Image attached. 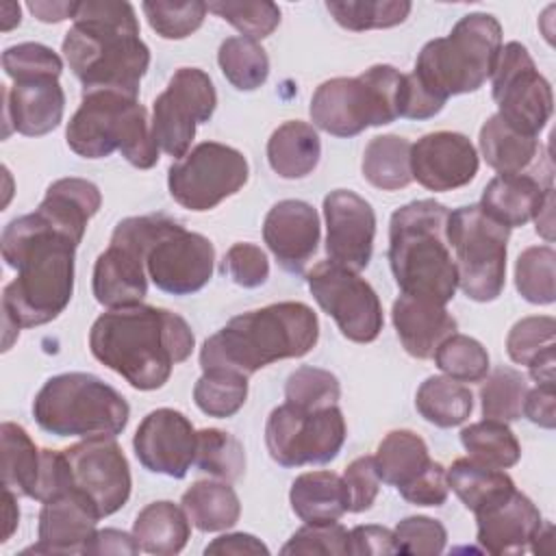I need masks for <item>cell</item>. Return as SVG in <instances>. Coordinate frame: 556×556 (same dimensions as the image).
I'll return each instance as SVG.
<instances>
[{"instance_id": "1", "label": "cell", "mask_w": 556, "mask_h": 556, "mask_svg": "<svg viewBox=\"0 0 556 556\" xmlns=\"http://www.w3.org/2000/svg\"><path fill=\"white\" fill-rule=\"evenodd\" d=\"M0 245L4 263L17 271L2 291L4 330L20 332L56 319L74 293L78 243L35 211L11 219Z\"/></svg>"}, {"instance_id": "2", "label": "cell", "mask_w": 556, "mask_h": 556, "mask_svg": "<svg viewBox=\"0 0 556 556\" xmlns=\"http://www.w3.org/2000/svg\"><path fill=\"white\" fill-rule=\"evenodd\" d=\"M193 345V332L178 313L148 304L109 308L89 330L91 354L139 391L161 389Z\"/></svg>"}, {"instance_id": "3", "label": "cell", "mask_w": 556, "mask_h": 556, "mask_svg": "<svg viewBox=\"0 0 556 556\" xmlns=\"http://www.w3.org/2000/svg\"><path fill=\"white\" fill-rule=\"evenodd\" d=\"M63 54L83 91L109 89L139 96L150 67V50L139 37L135 9L126 0H85L76 4Z\"/></svg>"}, {"instance_id": "4", "label": "cell", "mask_w": 556, "mask_h": 556, "mask_svg": "<svg viewBox=\"0 0 556 556\" xmlns=\"http://www.w3.org/2000/svg\"><path fill=\"white\" fill-rule=\"evenodd\" d=\"M319 339V321L304 302H276L232 317L200 350L202 371L224 369L252 376L265 365L308 354Z\"/></svg>"}, {"instance_id": "5", "label": "cell", "mask_w": 556, "mask_h": 556, "mask_svg": "<svg viewBox=\"0 0 556 556\" xmlns=\"http://www.w3.org/2000/svg\"><path fill=\"white\" fill-rule=\"evenodd\" d=\"M450 211L434 200L400 206L389 224V265L404 295L447 304L458 276L447 239Z\"/></svg>"}, {"instance_id": "6", "label": "cell", "mask_w": 556, "mask_h": 556, "mask_svg": "<svg viewBox=\"0 0 556 556\" xmlns=\"http://www.w3.org/2000/svg\"><path fill=\"white\" fill-rule=\"evenodd\" d=\"M502 50V26L489 13L463 15L447 37L428 41L410 72L439 104L478 91L493 74Z\"/></svg>"}, {"instance_id": "7", "label": "cell", "mask_w": 556, "mask_h": 556, "mask_svg": "<svg viewBox=\"0 0 556 556\" xmlns=\"http://www.w3.org/2000/svg\"><path fill=\"white\" fill-rule=\"evenodd\" d=\"M65 139L70 150L83 159H104L119 150L137 169L154 167L161 152L152 137L146 106L137 98L109 89L83 91Z\"/></svg>"}, {"instance_id": "8", "label": "cell", "mask_w": 556, "mask_h": 556, "mask_svg": "<svg viewBox=\"0 0 556 556\" xmlns=\"http://www.w3.org/2000/svg\"><path fill=\"white\" fill-rule=\"evenodd\" d=\"M33 415L54 437L115 439L128 424L130 406L98 376L67 371L46 380L35 395Z\"/></svg>"}, {"instance_id": "9", "label": "cell", "mask_w": 556, "mask_h": 556, "mask_svg": "<svg viewBox=\"0 0 556 556\" xmlns=\"http://www.w3.org/2000/svg\"><path fill=\"white\" fill-rule=\"evenodd\" d=\"M404 74L393 65H371L354 78H330L311 98V119L334 137H356L369 126L402 117Z\"/></svg>"}, {"instance_id": "10", "label": "cell", "mask_w": 556, "mask_h": 556, "mask_svg": "<svg viewBox=\"0 0 556 556\" xmlns=\"http://www.w3.org/2000/svg\"><path fill=\"white\" fill-rule=\"evenodd\" d=\"M510 228L491 219L480 204L450 211L447 239L458 287L473 302H493L506 282V245Z\"/></svg>"}, {"instance_id": "11", "label": "cell", "mask_w": 556, "mask_h": 556, "mask_svg": "<svg viewBox=\"0 0 556 556\" xmlns=\"http://www.w3.org/2000/svg\"><path fill=\"white\" fill-rule=\"evenodd\" d=\"M172 217L152 213L122 219L93 265V295L106 308L141 304L148 293L146 252Z\"/></svg>"}, {"instance_id": "12", "label": "cell", "mask_w": 556, "mask_h": 556, "mask_svg": "<svg viewBox=\"0 0 556 556\" xmlns=\"http://www.w3.org/2000/svg\"><path fill=\"white\" fill-rule=\"evenodd\" d=\"M345 417L337 404L302 410L285 402L269 413L265 424V445L269 456L282 467L334 460L345 443Z\"/></svg>"}, {"instance_id": "13", "label": "cell", "mask_w": 556, "mask_h": 556, "mask_svg": "<svg viewBox=\"0 0 556 556\" xmlns=\"http://www.w3.org/2000/svg\"><path fill=\"white\" fill-rule=\"evenodd\" d=\"M248 176L250 167L239 150L202 141L169 167L167 187L182 208L202 213L235 195L248 182Z\"/></svg>"}, {"instance_id": "14", "label": "cell", "mask_w": 556, "mask_h": 556, "mask_svg": "<svg viewBox=\"0 0 556 556\" xmlns=\"http://www.w3.org/2000/svg\"><path fill=\"white\" fill-rule=\"evenodd\" d=\"M491 78L497 115L519 132L539 137L552 117L554 96L526 46L519 41L502 46Z\"/></svg>"}, {"instance_id": "15", "label": "cell", "mask_w": 556, "mask_h": 556, "mask_svg": "<svg viewBox=\"0 0 556 556\" xmlns=\"http://www.w3.org/2000/svg\"><path fill=\"white\" fill-rule=\"evenodd\" d=\"M306 285L341 334L354 343H371L382 330V304L374 287L343 265L324 261L306 274Z\"/></svg>"}, {"instance_id": "16", "label": "cell", "mask_w": 556, "mask_h": 556, "mask_svg": "<svg viewBox=\"0 0 556 556\" xmlns=\"http://www.w3.org/2000/svg\"><path fill=\"white\" fill-rule=\"evenodd\" d=\"M217 93L206 72L198 67H180L167 83V89L152 106V137L156 146L182 159L195 137V126L213 117Z\"/></svg>"}, {"instance_id": "17", "label": "cell", "mask_w": 556, "mask_h": 556, "mask_svg": "<svg viewBox=\"0 0 556 556\" xmlns=\"http://www.w3.org/2000/svg\"><path fill=\"white\" fill-rule=\"evenodd\" d=\"M215 248L172 219L146 252V271L156 289L169 295H191L213 276Z\"/></svg>"}, {"instance_id": "18", "label": "cell", "mask_w": 556, "mask_h": 556, "mask_svg": "<svg viewBox=\"0 0 556 556\" xmlns=\"http://www.w3.org/2000/svg\"><path fill=\"white\" fill-rule=\"evenodd\" d=\"M72 489L89 500L98 517L117 513L130 497V467L113 439H85L63 450Z\"/></svg>"}, {"instance_id": "19", "label": "cell", "mask_w": 556, "mask_h": 556, "mask_svg": "<svg viewBox=\"0 0 556 556\" xmlns=\"http://www.w3.org/2000/svg\"><path fill=\"white\" fill-rule=\"evenodd\" d=\"M328 261L363 271L374 252L376 213L371 204L350 189H334L324 198Z\"/></svg>"}, {"instance_id": "20", "label": "cell", "mask_w": 556, "mask_h": 556, "mask_svg": "<svg viewBox=\"0 0 556 556\" xmlns=\"http://www.w3.org/2000/svg\"><path fill=\"white\" fill-rule=\"evenodd\" d=\"M198 432L187 415L174 408L148 413L132 439L135 456L152 471L169 478H185L195 463Z\"/></svg>"}, {"instance_id": "21", "label": "cell", "mask_w": 556, "mask_h": 556, "mask_svg": "<svg viewBox=\"0 0 556 556\" xmlns=\"http://www.w3.org/2000/svg\"><path fill=\"white\" fill-rule=\"evenodd\" d=\"M478 165L473 143L460 132H428L410 146V174L428 191H454L469 185Z\"/></svg>"}, {"instance_id": "22", "label": "cell", "mask_w": 556, "mask_h": 556, "mask_svg": "<svg viewBox=\"0 0 556 556\" xmlns=\"http://www.w3.org/2000/svg\"><path fill=\"white\" fill-rule=\"evenodd\" d=\"M98 513L85 495L70 489L48 502L39 513L37 545L26 552L35 554H89L98 530Z\"/></svg>"}, {"instance_id": "23", "label": "cell", "mask_w": 556, "mask_h": 556, "mask_svg": "<svg viewBox=\"0 0 556 556\" xmlns=\"http://www.w3.org/2000/svg\"><path fill=\"white\" fill-rule=\"evenodd\" d=\"M263 239L282 269L302 274L317 252L319 215L304 200H280L265 215Z\"/></svg>"}, {"instance_id": "24", "label": "cell", "mask_w": 556, "mask_h": 556, "mask_svg": "<svg viewBox=\"0 0 556 556\" xmlns=\"http://www.w3.org/2000/svg\"><path fill=\"white\" fill-rule=\"evenodd\" d=\"M478 521V543L497 556L523 554L543 523L539 508L528 495L513 489L495 502L473 513Z\"/></svg>"}, {"instance_id": "25", "label": "cell", "mask_w": 556, "mask_h": 556, "mask_svg": "<svg viewBox=\"0 0 556 556\" xmlns=\"http://www.w3.org/2000/svg\"><path fill=\"white\" fill-rule=\"evenodd\" d=\"M2 98L7 135L11 124V128L20 135L41 137L54 130L63 119L65 93L59 80L39 78L13 83V87L2 89Z\"/></svg>"}, {"instance_id": "26", "label": "cell", "mask_w": 556, "mask_h": 556, "mask_svg": "<svg viewBox=\"0 0 556 556\" xmlns=\"http://www.w3.org/2000/svg\"><path fill=\"white\" fill-rule=\"evenodd\" d=\"M391 319L402 348L413 358H432L437 348L456 332L458 324L443 304L400 295L393 302Z\"/></svg>"}, {"instance_id": "27", "label": "cell", "mask_w": 556, "mask_h": 556, "mask_svg": "<svg viewBox=\"0 0 556 556\" xmlns=\"http://www.w3.org/2000/svg\"><path fill=\"white\" fill-rule=\"evenodd\" d=\"M552 185L532 174H497L482 191L480 208L506 228H517L534 219Z\"/></svg>"}, {"instance_id": "28", "label": "cell", "mask_w": 556, "mask_h": 556, "mask_svg": "<svg viewBox=\"0 0 556 556\" xmlns=\"http://www.w3.org/2000/svg\"><path fill=\"white\" fill-rule=\"evenodd\" d=\"M102 193L85 178H59L54 180L37 206V211L59 230L70 235L76 243L83 241L89 219L100 211Z\"/></svg>"}, {"instance_id": "29", "label": "cell", "mask_w": 556, "mask_h": 556, "mask_svg": "<svg viewBox=\"0 0 556 556\" xmlns=\"http://www.w3.org/2000/svg\"><path fill=\"white\" fill-rule=\"evenodd\" d=\"M506 352L513 363L526 365L536 384H554L556 321L549 315L519 319L506 337Z\"/></svg>"}, {"instance_id": "30", "label": "cell", "mask_w": 556, "mask_h": 556, "mask_svg": "<svg viewBox=\"0 0 556 556\" xmlns=\"http://www.w3.org/2000/svg\"><path fill=\"white\" fill-rule=\"evenodd\" d=\"M293 513L304 523L339 521L348 510V491L334 471H306L298 476L289 491Z\"/></svg>"}, {"instance_id": "31", "label": "cell", "mask_w": 556, "mask_h": 556, "mask_svg": "<svg viewBox=\"0 0 556 556\" xmlns=\"http://www.w3.org/2000/svg\"><path fill=\"white\" fill-rule=\"evenodd\" d=\"M191 534V521L182 506L161 500L139 510L132 523V536L141 552L154 556H174L182 552Z\"/></svg>"}, {"instance_id": "32", "label": "cell", "mask_w": 556, "mask_h": 556, "mask_svg": "<svg viewBox=\"0 0 556 556\" xmlns=\"http://www.w3.org/2000/svg\"><path fill=\"white\" fill-rule=\"evenodd\" d=\"M321 156V141L317 130L300 119L280 124L267 141V161L280 178L308 176Z\"/></svg>"}, {"instance_id": "33", "label": "cell", "mask_w": 556, "mask_h": 556, "mask_svg": "<svg viewBox=\"0 0 556 556\" xmlns=\"http://www.w3.org/2000/svg\"><path fill=\"white\" fill-rule=\"evenodd\" d=\"M478 141L486 165L500 174H526L541 152L536 137L519 132L497 113L482 124Z\"/></svg>"}, {"instance_id": "34", "label": "cell", "mask_w": 556, "mask_h": 556, "mask_svg": "<svg viewBox=\"0 0 556 556\" xmlns=\"http://www.w3.org/2000/svg\"><path fill=\"white\" fill-rule=\"evenodd\" d=\"M189 521L202 532L228 530L239 521L241 504L230 486L224 480H198L193 482L180 500Z\"/></svg>"}, {"instance_id": "35", "label": "cell", "mask_w": 556, "mask_h": 556, "mask_svg": "<svg viewBox=\"0 0 556 556\" xmlns=\"http://www.w3.org/2000/svg\"><path fill=\"white\" fill-rule=\"evenodd\" d=\"M0 441L2 486L11 489L17 495L35 500L41 473V450L33 443L28 432L13 421H4L0 426Z\"/></svg>"}, {"instance_id": "36", "label": "cell", "mask_w": 556, "mask_h": 556, "mask_svg": "<svg viewBox=\"0 0 556 556\" xmlns=\"http://www.w3.org/2000/svg\"><path fill=\"white\" fill-rule=\"evenodd\" d=\"M426 441L413 430H391L378 445L374 456L376 471L380 482H387L395 489L408 484L419 476L430 463Z\"/></svg>"}, {"instance_id": "37", "label": "cell", "mask_w": 556, "mask_h": 556, "mask_svg": "<svg viewBox=\"0 0 556 556\" xmlns=\"http://www.w3.org/2000/svg\"><path fill=\"white\" fill-rule=\"evenodd\" d=\"M363 176L382 191H397L410 185V141L400 135H378L363 152Z\"/></svg>"}, {"instance_id": "38", "label": "cell", "mask_w": 556, "mask_h": 556, "mask_svg": "<svg viewBox=\"0 0 556 556\" xmlns=\"http://www.w3.org/2000/svg\"><path fill=\"white\" fill-rule=\"evenodd\" d=\"M447 473V486L458 495V500L471 513L480 510L482 506L495 502L497 497L510 493L515 489L513 478L497 467H489L480 460L456 458Z\"/></svg>"}, {"instance_id": "39", "label": "cell", "mask_w": 556, "mask_h": 556, "mask_svg": "<svg viewBox=\"0 0 556 556\" xmlns=\"http://www.w3.org/2000/svg\"><path fill=\"white\" fill-rule=\"evenodd\" d=\"M415 406L426 421L439 428H454L469 419L473 410V395L469 387L454 378L430 376L419 384Z\"/></svg>"}, {"instance_id": "40", "label": "cell", "mask_w": 556, "mask_h": 556, "mask_svg": "<svg viewBox=\"0 0 556 556\" xmlns=\"http://www.w3.org/2000/svg\"><path fill=\"white\" fill-rule=\"evenodd\" d=\"M460 443L473 460L489 467L508 469L517 465L521 456V445L508 424L497 419H482L469 424L460 430Z\"/></svg>"}, {"instance_id": "41", "label": "cell", "mask_w": 556, "mask_h": 556, "mask_svg": "<svg viewBox=\"0 0 556 556\" xmlns=\"http://www.w3.org/2000/svg\"><path fill=\"white\" fill-rule=\"evenodd\" d=\"M217 63L226 80L239 91H254L269 76V59L265 50L248 37L224 39L217 52Z\"/></svg>"}, {"instance_id": "42", "label": "cell", "mask_w": 556, "mask_h": 556, "mask_svg": "<svg viewBox=\"0 0 556 556\" xmlns=\"http://www.w3.org/2000/svg\"><path fill=\"white\" fill-rule=\"evenodd\" d=\"M326 9L339 26L361 33L402 24L413 4L406 0H328Z\"/></svg>"}, {"instance_id": "43", "label": "cell", "mask_w": 556, "mask_h": 556, "mask_svg": "<svg viewBox=\"0 0 556 556\" xmlns=\"http://www.w3.org/2000/svg\"><path fill=\"white\" fill-rule=\"evenodd\" d=\"M248 397V376L235 374V371H224V369H213V371H202L193 387V400L195 406L217 419L232 417L239 413V408L245 404Z\"/></svg>"}, {"instance_id": "44", "label": "cell", "mask_w": 556, "mask_h": 556, "mask_svg": "<svg viewBox=\"0 0 556 556\" xmlns=\"http://www.w3.org/2000/svg\"><path fill=\"white\" fill-rule=\"evenodd\" d=\"M195 465L208 476L235 482L245 471V452L239 439L219 428H204L198 432Z\"/></svg>"}, {"instance_id": "45", "label": "cell", "mask_w": 556, "mask_h": 556, "mask_svg": "<svg viewBox=\"0 0 556 556\" xmlns=\"http://www.w3.org/2000/svg\"><path fill=\"white\" fill-rule=\"evenodd\" d=\"M480 404L484 419L515 421L523 415V400L528 393L526 378L513 367H497L482 378Z\"/></svg>"}, {"instance_id": "46", "label": "cell", "mask_w": 556, "mask_h": 556, "mask_svg": "<svg viewBox=\"0 0 556 556\" xmlns=\"http://www.w3.org/2000/svg\"><path fill=\"white\" fill-rule=\"evenodd\" d=\"M556 252L552 245L526 248L515 263V287L523 300L532 304H552L556 300L554 285Z\"/></svg>"}, {"instance_id": "47", "label": "cell", "mask_w": 556, "mask_h": 556, "mask_svg": "<svg viewBox=\"0 0 556 556\" xmlns=\"http://www.w3.org/2000/svg\"><path fill=\"white\" fill-rule=\"evenodd\" d=\"M437 367L458 382H480L489 374V352L480 341L454 332L432 354Z\"/></svg>"}, {"instance_id": "48", "label": "cell", "mask_w": 556, "mask_h": 556, "mask_svg": "<svg viewBox=\"0 0 556 556\" xmlns=\"http://www.w3.org/2000/svg\"><path fill=\"white\" fill-rule=\"evenodd\" d=\"M141 11L152 30L163 39H185L202 26L208 9L202 0H146L141 2Z\"/></svg>"}, {"instance_id": "49", "label": "cell", "mask_w": 556, "mask_h": 556, "mask_svg": "<svg viewBox=\"0 0 556 556\" xmlns=\"http://www.w3.org/2000/svg\"><path fill=\"white\" fill-rule=\"evenodd\" d=\"M287 404L302 410H319L334 406L341 397V384L334 374L319 367H298L285 384Z\"/></svg>"}, {"instance_id": "50", "label": "cell", "mask_w": 556, "mask_h": 556, "mask_svg": "<svg viewBox=\"0 0 556 556\" xmlns=\"http://www.w3.org/2000/svg\"><path fill=\"white\" fill-rule=\"evenodd\" d=\"M206 9L228 24H232L241 37L252 41L269 37L280 24V9L269 0L258 2H235V0H213L206 2Z\"/></svg>"}, {"instance_id": "51", "label": "cell", "mask_w": 556, "mask_h": 556, "mask_svg": "<svg viewBox=\"0 0 556 556\" xmlns=\"http://www.w3.org/2000/svg\"><path fill=\"white\" fill-rule=\"evenodd\" d=\"M2 67H4V74L13 78V83L39 80V78L59 80L63 72V61L52 48L43 43L26 41V43L11 46L2 52Z\"/></svg>"}, {"instance_id": "52", "label": "cell", "mask_w": 556, "mask_h": 556, "mask_svg": "<svg viewBox=\"0 0 556 556\" xmlns=\"http://www.w3.org/2000/svg\"><path fill=\"white\" fill-rule=\"evenodd\" d=\"M282 554H350V532L337 523H306L293 532V536L280 549Z\"/></svg>"}, {"instance_id": "53", "label": "cell", "mask_w": 556, "mask_h": 556, "mask_svg": "<svg viewBox=\"0 0 556 556\" xmlns=\"http://www.w3.org/2000/svg\"><path fill=\"white\" fill-rule=\"evenodd\" d=\"M395 543L400 554H424L434 556L445 549L447 532L441 521L424 515L402 519L395 530Z\"/></svg>"}, {"instance_id": "54", "label": "cell", "mask_w": 556, "mask_h": 556, "mask_svg": "<svg viewBox=\"0 0 556 556\" xmlns=\"http://www.w3.org/2000/svg\"><path fill=\"white\" fill-rule=\"evenodd\" d=\"M222 271L239 287L256 289L269 278V261L254 243H235L222 261Z\"/></svg>"}, {"instance_id": "55", "label": "cell", "mask_w": 556, "mask_h": 556, "mask_svg": "<svg viewBox=\"0 0 556 556\" xmlns=\"http://www.w3.org/2000/svg\"><path fill=\"white\" fill-rule=\"evenodd\" d=\"M343 482L348 491V510L350 513H363L369 510L378 497L380 489V476L374 465V456H358L354 458L345 471Z\"/></svg>"}, {"instance_id": "56", "label": "cell", "mask_w": 556, "mask_h": 556, "mask_svg": "<svg viewBox=\"0 0 556 556\" xmlns=\"http://www.w3.org/2000/svg\"><path fill=\"white\" fill-rule=\"evenodd\" d=\"M400 495L417 506H443L450 493L445 467L437 460H430L428 467L415 476L408 484L397 489Z\"/></svg>"}, {"instance_id": "57", "label": "cell", "mask_w": 556, "mask_h": 556, "mask_svg": "<svg viewBox=\"0 0 556 556\" xmlns=\"http://www.w3.org/2000/svg\"><path fill=\"white\" fill-rule=\"evenodd\" d=\"M350 554H400L395 534L382 526H356L350 530Z\"/></svg>"}, {"instance_id": "58", "label": "cell", "mask_w": 556, "mask_h": 556, "mask_svg": "<svg viewBox=\"0 0 556 556\" xmlns=\"http://www.w3.org/2000/svg\"><path fill=\"white\" fill-rule=\"evenodd\" d=\"M554 384H536L534 389H528L523 400V415L541 426L552 430L556 426V413H554Z\"/></svg>"}, {"instance_id": "59", "label": "cell", "mask_w": 556, "mask_h": 556, "mask_svg": "<svg viewBox=\"0 0 556 556\" xmlns=\"http://www.w3.org/2000/svg\"><path fill=\"white\" fill-rule=\"evenodd\" d=\"M204 552L206 554H269L267 545L261 543V539L245 532L222 534L213 539Z\"/></svg>"}, {"instance_id": "60", "label": "cell", "mask_w": 556, "mask_h": 556, "mask_svg": "<svg viewBox=\"0 0 556 556\" xmlns=\"http://www.w3.org/2000/svg\"><path fill=\"white\" fill-rule=\"evenodd\" d=\"M139 543L135 536L115 530V528H104L98 530L96 539L91 541L89 554H139Z\"/></svg>"}, {"instance_id": "61", "label": "cell", "mask_w": 556, "mask_h": 556, "mask_svg": "<svg viewBox=\"0 0 556 556\" xmlns=\"http://www.w3.org/2000/svg\"><path fill=\"white\" fill-rule=\"evenodd\" d=\"M78 2H28L30 13L39 22H63L67 17H74Z\"/></svg>"}, {"instance_id": "62", "label": "cell", "mask_w": 556, "mask_h": 556, "mask_svg": "<svg viewBox=\"0 0 556 556\" xmlns=\"http://www.w3.org/2000/svg\"><path fill=\"white\" fill-rule=\"evenodd\" d=\"M534 224H536V232L547 243H552V239H554V187L547 189L543 204H541L539 213L534 215Z\"/></svg>"}, {"instance_id": "63", "label": "cell", "mask_w": 556, "mask_h": 556, "mask_svg": "<svg viewBox=\"0 0 556 556\" xmlns=\"http://www.w3.org/2000/svg\"><path fill=\"white\" fill-rule=\"evenodd\" d=\"M2 491H4V532H2V541H9L11 534L17 528V521H20V510H17V504H15L17 493H13L7 486H2Z\"/></svg>"}, {"instance_id": "64", "label": "cell", "mask_w": 556, "mask_h": 556, "mask_svg": "<svg viewBox=\"0 0 556 556\" xmlns=\"http://www.w3.org/2000/svg\"><path fill=\"white\" fill-rule=\"evenodd\" d=\"M2 17V30H11L13 26L20 24V4L17 2H2L0 7Z\"/></svg>"}]
</instances>
